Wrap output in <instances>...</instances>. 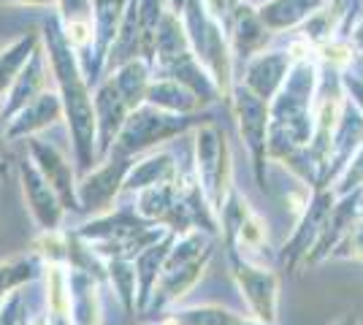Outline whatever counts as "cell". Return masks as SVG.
Returning <instances> with one entry per match:
<instances>
[{"label": "cell", "mask_w": 363, "mask_h": 325, "mask_svg": "<svg viewBox=\"0 0 363 325\" xmlns=\"http://www.w3.org/2000/svg\"><path fill=\"white\" fill-rule=\"evenodd\" d=\"M171 325H255L244 320L233 312L223 309V307H198V309L177 312V317L168 320Z\"/></svg>", "instance_id": "cell-15"}, {"label": "cell", "mask_w": 363, "mask_h": 325, "mask_svg": "<svg viewBox=\"0 0 363 325\" xmlns=\"http://www.w3.org/2000/svg\"><path fill=\"white\" fill-rule=\"evenodd\" d=\"M33 277V266L25 261H14V263H3L0 266V290H9L19 282Z\"/></svg>", "instance_id": "cell-19"}, {"label": "cell", "mask_w": 363, "mask_h": 325, "mask_svg": "<svg viewBox=\"0 0 363 325\" xmlns=\"http://www.w3.org/2000/svg\"><path fill=\"white\" fill-rule=\"evenodd\" d=\"M174 157L168 155V152H160V155L150 157L147 163H141L133 173H130V179L125 182V185L130 187V190H136V187H152V185H166V182H174Z\"/></svg>", "instance_id": "cell-14"}, {"label": "cell", "mask_w": 363, "mask_h": 325, "mask_svg": "<svg viewBox=\"0 0 363 325\" xmlns=\"http://www.w3.org/2000/svg\"><path fill=\"white\" fill-rule=\"evenodd\" d=\"M98 114H101V127H104V152H106L111 133H117L122 125H125V114H128V106H125L122 95L117 93L114 81H108V84L101 87V93H98Z\"/></svg>", "instance_id": "cell-13"}, {"label": "cell", "mask_w": 363, "mask_h": 325, "mask_svg": "<svg viewBox=\"0 0 363 325\" xmlns=\"http://www.w3.org/2000/svg\"><path fill=\"white\" fill-rule=\"evenodd\" d=\"M290 71V55L285 52H272L263 55L257 60H250L247 65V76H244V87L252 95H257L260 101H272L274 95L279 93L282 81Z\"/></svg>", "instance_id": "cell-6"}, {"label": "cell", "mask_w": 363, "mask_h": 325, "mask_svg": "<svg viewBox=\"0 0 363 325\" xmlns=\"http://www.w3.org/2000/svg\"><path fill=\"white\" fill-rule=\"evenodd\" d=\"M230 268L233 277L242 287L244 298L250 304V309L255 312V317L263 325L277 323V312H279V277L274 271L257 268V266L242 261L239 255L230 252Z\"/></svg>", "instance_id": "cell-2"}, {"label": "cell", "mask_w": 363, "mask_h": 325, "mask_svg": "<svg viewBox=\"0 0 363 325\" xmlns=\"http://www.w3.org/2000/svg\"><path fill=\"white\" fill-rule=\"evenodd\" d=\"M198 173H201V185L203 195L209 198L214 209H220L225 195H223V176H228V144L225 133L217 125H206L198 130Z\"/></svg>", "instance_id": "cell-3"}, {"label": "cell", "mask_w": 363, "mask_h": 325, "mask_svg": "<svg viewBox=\"0 0 363 325\" xmlns=\"http://www.w3.org/2000/svg\"><path fill=\"white\" fill-rule=\"evenodd\" d=\"M236 114L242 125V136L252 152V166H255V179L260 187H266V130H269V103L252 95L247 87L236 90Z\"/></svg>", "instance_id": "cell-4"}, {"label": "cell", "mask_w": 363, "mask_h": 325, "mask_svg": "<svg viewBox=\"0 0 363 325\" xmlns=\"http://www.w3.org/2000/svg\"><path fill=\"white\" fill-rule=\"evenodd\" d=\"M0 52H3V44H0Z\"/></svg>", "instance_id": "cell-24"}, {"label": "cell", "mask_w": 363, "mask_h": 325, "mask_svg": "<svg viewBox=\"0 0 363 325\" xmlns=\"http://www.w3.org/2000/svg\"><path fill=\"white\" fill-rule=\"evenodd\" d=\"M9 3H28V6H49V3H57V0H9Z\"/></svg>", "instance_id": "cell-21"}, {"label": "cell", "mask_w": 363, "mask_h": 325, "mask_svg": "<svg viewBox=\"0 0 363 325\" xmlns=\"http://www.w3.org/2000/svg\"><path fill=\"white\" fill-rule=\"evenodd\" d=\"M144 101L152 103V106L171 108L174 114H187V111H193V108L201 106V98H198L193 90H187L184 84L174 81V79H168V81H157V84L147 87Z\"/></svg>", "instance_id": "cell-11"}, {"label": "cell", "mask_w": 363, "mask_h": 325, "mask_svg": "<svg viewBox=\"0 0 363 325\" xmlns=\"http://www.w3.org/2000/svg\"><path fill=\"white\" fill-rule=\"evenodd\" d=\"M333 203H336V195H333L331 190L318 187V193H315V198L309 203V209L303 212L298 228L293 231V239L285 244V252H282L285 263L293 266L301 255H309V249L318 244L320 233L325 228V219L331 215Z\"/></svg>", "instance_id": "cell-5"}, {"label": "cell", "mask_w": 363, "mask_h": 325, "mask_svg": "<svg viewBox=\"0 0 363 325\" xmlns=\"http://www.w3.org/2000/svg\"><path fill=\"white\" fill-rule=\"evenodd\" d=\"M33 44H35V35H30V38H22L19 44H16L14 49H9L6 52V57L0 60V95H3V90L9 87V84H14V74L28 62V52L33 49Z\"/></svg>", "instance_id": "cell-18"}, {"label": "cell", "mask_w": 363, "mask_h": 325, "mask_svg": "<svg viewBox=\"0 0 363 325\" xmlns=\"http://www.w3.org/2000/svg\"><path fill=\"white\" fill-rule=\"evenodd\" d=\"M57 114H60L57 101H55L52 95H41V98H38V103L28 106V111L22 114V122L11 127V136L25 133V130H38V127H44V125L55 122L52 117H57Z\"/></svg>", "instance_id": "cell-17"}, {"label": "cell", "mask_w": 363, "mask_h": 325, "mask_svg": "<svg viewBox=\"0 0 363 325\" xmlns=\"http://www.w3.org/2000/svg\"><path fill=\"white\" fill-rule=\"evenodd\" d=\"M168 247H171V239L163 241L160 247L157 244H150V247L141 252V258H138L136 263V274L141 277V307L147 304V298H150V290H152V282L157 279L160 274V268L166 263V255H168Z\"/></svg>", "instance_id": "cell-16"}, {"label": "cell", "mask_w": 363, "mask_h": 325, "mask_svg": "<svg viewBox=\"0 0 363 325\" xmlns=\"http://www.w3.org/2000/svg\"><path fill=\"white\" fill-rule=\"evenodd\" d=\"M33 152L38 155V163H41V171H44L46 176H49V182H52V190H57L62 195V201L68 203V206H74L79 209L74 201V190H71V169H68V163L62 160L52 147L46 149V147H38V144H33Z\"/></svg>", "instance_id": "cell-12"}, {"label": "cell", "mask_w": 363, "mask_h": 325, "mask_svg": "<svg viewBox=\"0 0 363 325\" xmlns=\"http://www.w3.org/2000/svg\"><path fill=\"white\" fill-rule=\"evenodd\" d=\"M320 6H323V0H272L257 11V16L266 28L282 30V28L298 25L301 19H306Z\"/></svg>", "instance_id": "cell-10"}, {"label": "cell", "mask_w": 363, "mask_h": 325, "mask_svg": "<svg viewBox=\"0 0 363 325\" xmlns=\"http://www.w3.org/2000/svg\"><path fill=\"white\" fill-rule=\"evenodd\" d=\"M212 120L209 114L203 117H187V114H160L155 108H138L130 120H125L120 136V152H141L144 147L157 144L168 136H179L193 125H203Z\"/></svg>", "instance_id": "cell-1"}, {"label": "cell", "mask_w": 363, "mask_h": 325, "mask_svg": "<svg viewBox=\"0 0 363 325\" xmlns=\"http://www.w3.org/2000/svg\"><path fill=\"white\" fill-rule=\"evenodd\" d=\"M333 325H363L358 317H355V312H350V314H345V317H339Z\"/></svg>", "instance_id": "cell-20"}, {"label": "cell", "mask_w": 363, "mask_h": 325, "mask_svg": "<svg viewBox=\"0 0 363 325\" xmlns=\"http://www.w3.org/2000/svg\"><path fill=\"white\" fill-rule=\"evenodd\" d=\"M22 179H25V193H28V198L33 203V215L41 219V225L46 231H52L57 225V219H60V209L55 203V190L46 185L41 179V173L33 169L28 160L22 163Z\"/></svg>", "instance_id": "cell-8"}, {"label": "cell", "mask_w": 363, "mask_h": 325, "mask_svg": "<svg viewBox=\"0 0 363 325\" xmlns=\"http://www.w3.org/2000/svg\"><path fill=\"white\" fill-rule=\"evenodd\" d=\"M355 44L363 49V22L358 25V28H355Z\"/></svg>", "instance_id": "cell-22"}, {"label": "cell", "mask_w": 363, "mask_h": 325, "mask_svg": "<svg viewBox=\"0 0 363 325\" xmlns=\"http://www.w3.org/2000/svg\"><path fill=\"white\" fill-rule=\"evenodd\" d=\"M269 28L260 22L257 11L252 8H239L236 16H233V47H236V55L250 60L257 49L269 41Z\"/></svg>", "instance_id": "cell-9"}, {"label": "cell", "mask_w": 363, "mask_h": 325, "mask_svg": "<svg viewBox=\"0 0 363 325\" xmlns=\"http://www.w3.org/2000/svg\"><path fill=\"white\" fill-rule=\"evenodd\" d=\"M130 169V163L128 160H111L106 169L98 171V173H92L90 179L82 185V206L79 209H106L108 203L114 201V195H117V187L122 185V176H125V171Z\"/></svg>", "instance_id": "cell-7"}, {"label": "cell", "mask_w": 363, "mask_h": 325, "mask_svg": "<svg viewBox=\"0 0 363 325\" xmlns=\"http://www.w3.org/2000/svg\"><path fill=\"white\" fill-rule=\"evenodd\" d=\"M171 3H174V8H177V11H179V8H184V0H171Z\"/></svg>", "instance_id": "cell-23"}]
</instances>
